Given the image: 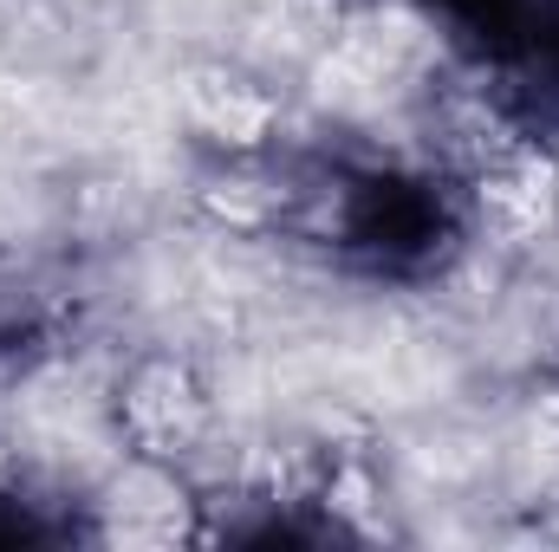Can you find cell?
<instances>
[{
	"label": "cell",
	"mask_w": 559,
	"mask_h": 552,
	"mask_svg": "<svg viewBox=\"0 0 559 552\" xmlns=\"http://www.w3.org/2000/svg\"><path fill=\"white\" fill-rule=\"evenodd\" d=\"M202 208L228 228H267V195H254V182H209L202 189Z\"/></svg>",
	"instance_id": "cell-4"
},
{
	"label": "cell",
	"mask_w": 559,
	"mask_h": 552,
	"mask_svg": "<svg viewBox=\"0 0 559 552\" xmlns=\"http://www.w3.org/2000/svg\"><path fill=\"white\" fill-rule=\"evenodd\" d=\"M189 488L156 468V461H118L105 475V533L111 540H150V547H169V540H189Z\"/></svg>",
	"instance_id": "cell-1"
},
{
	"label": "cell",
	"mask_w": 559,
	"mask_h": 552,
	"mask_svg": "<svg viewBox=\"0 0 559 552\" xmlns=\"http://www.w3.org/2000/svg\"><path fill=\"white\" fill-rule=\"evenodd\" d=\"M124 422L143 448L169 455V448H195L202 442V422H209V397L195 391V377L176 364V358H156L143 364L138 377L124 384Z\"/></svg>",
	"instance_id": "cell-2"
},
{
	"label": "cell",
	"mask_w": 559,
	"mask_h": 552,
	"mask_svg": "<svg viewBox=\"0 0 559 552\" xmlns=\"http://www.w3.org/2000/svg\"><path fill=\"white\" fill-rule=\"evenodd\" d=\"M182 105H189V118L209 137L228 143V149H254L274 131V98L241 85V79H228V72H189L182 79Z\"/></svg>",
	"instance_id": "cell-3"
}]
</instances>
